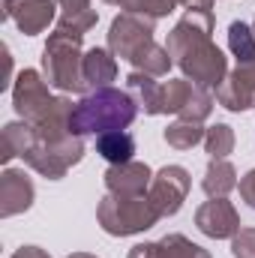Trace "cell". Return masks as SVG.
Returning <instances> with one entry per match:
<instances>
[{"mask_svg":"<svg viewBox=\"0 0 255 258\" xmlns=\"http://www.w3.org/2000/svg\"><path fill=\"white\" fill-rule=\"evenodd\" d=\"M213 6H189L168 33V54L195 87L216 90L228 75V57L213 45Z\"/></svg>","mask_w":255,"mask_h":258,"instance_id":"obj_1","label":"cell"},{"mask_svg":"<svg viewBox=\"0 0 255 258\" xmlns=\"http://www.w3.org/2000/svg\"><path fill=\"white\" fill-rule=\"evenodd\" d=\"M135 114H138V105L126 90L99 87L84 93L81 102H75L72 129L75 135H102V132L126 129L135 120Z\"/></svg>","mask_w":255,"mask_h":258,"instance_id":"obj_2","label":"cell"},{"mask_svg":"<svg viewBox=\"0 0 255 258\" xmlns=\"http://www.w3.org/2000/svg\"><path fill=\"white\" fill-rule=\"evenodd\" d=\"M81 39L84 36L54 27V33L42 48V75L60 93H87L84 75H81V60H84Z\"/></svg>","mask_w":255,"mask_h":258,"instance_id":"obj_3","label":"cell"},{"mask_svg":"<svg viewBox=\"0 0 255 258\" xmlns=\"http://www.w3.org/2000/svg\"><path fill=\"white\" fill-rule=\"evenodd\" d=\"M96 219L102 225L105 234L111 237H129V234H141L147 228H153L162 216L153 207L150 195H114L105 192L99 207H96Z\"/></svg>","mask_w":255,"mask_h":258,"instance_id":"obj_4","label":"cell"},{"mask_svg":"<svg viewBox=\"0 0 255 258\" xmlns=\"http://www.w3.org/2000/svg\"><path fill=\"white\" fill-rule=\"evenodd\" d=\"M153 27L156 21L147 15H135V12H120L111 27H108V51L126 63H138L156 42H153Z\"/></svg>","mask_w":255,"mask_h":258,"instance_id":"obj_5","label":"cell"},{"mask_svg":"<svg viewBox=\"0 0 255 258\" xmlns=\"http://www.w3.org/2000/svg\"><path fill=\"white\" fill-rule=\"evenodd\" d=\"M36 174L48 177V180H60L72 165H78L84 159V135H72L63 144H39L33 141L30 150L21 156Z\"/></svg>","mask_w":255,"mask_h":258,"instance_id":"obj_6","label":"cell"},{"mask_svg":"<svg viewBox=\"0 0 255 258\" xmlns=\"http://www.w3.org/2000/svg\"><path fill=\"white\" fill-rule=\"evenodd\" d=\"M48 87L51 84L36 69H21L18 72V78L12 81V105H15V111H18L21 120L33 123V120H39L51 108L54 96H51Z\"/></svg>","mask_w":255,"mask_h":258,"instance_id":"obj_7","label":"cell"},{"mask_svg":"<svg viewBox=\"0 0 255 258\" xmlns=\"http://www.w3.org/2000/svg\"><path fill=\"white\" fill-rule=\"evenodd\" d=\"M189 186H192V177L183 165H165V168H159L153 174L147 195H150L153 207L159 210V216H174L183 207V201L189 195Z\"/></svg>","mask_w":255,"mask_h":258,"instance_id":"obj_8","label":"cell"},{"mask_svg":"<svg viewBox=\"0 0 255 258\" xmlns=\"http://www.w3.org/2000/svg\"><path fill=\"white\" fill-rule=\"evenodd\" d=\"M3 18H12L24 36H36L57 21V0H3Z\"/></svg>","mask_w":255,"mask_h":258,"instance_id":"obj_9","label":"cell"},{"mask_svg":"<svg viewBox=\"0 0 255 258\" xmlns=\"http://www.w3.org/2000/svg\"><path fill=\"white\" fill-rule=\"evenodd\" d=\"M195 225L201 234H207L213 240H225L240 231V216L228 198H210L195 210Z\"/></svg>","mask_w":255,"mask_h":258,"instance_id":"obj_10","label":"cell"},{"mask_svg":"<svg viewBox=\"0 0 255 258\" xmlns=\"http://www.w3.org/2000/svg\"><path fill=\"white\" fill-rule=\"evenodd\" d=\"M216 102L228 111H246L255 108V63L237 66L225 75V81L216 87Z\"/></svg>","mask_w":255,"mask_h":258,"instance_id":"obj_11","label":"cell"},{"mask_svg":"<svg viewBox=\"0 0 255 258\" xmlns=\"http://www.w3.org/2000/svg\"><path fill=\"white\" fill-rule=\"evenodd\" d=\"M33 198H36L33 180H30L24 171H18V168H6V171L0 174V216H3V219L30 210Z\"/></svg>","mask_w":255,"mask_h":258,"instance_id":"obj_12","label":"cell"},{"mask_svg":"<svg viewBox=\"0 0 255 258\" xmlns=\"http://www.w3.org/2000/svg\"><path fill=\"white\" fill-rule=\"evenodd\" d=\"M105 189L114 195H141L150 189L153 171L144 162H120V165H108V171L102 174Z\"/></svg>","mask_w":255,"mask_h":258,"instance_id":"obj_13","label":"cell"},{"mask_svg":"<svg viewBox=\"0 0 255 258\" xmlns=\"http://www.w3.org/2000/svg\"><path fill=\"white\" fill-rule=\"evenodd\" d=\"M126 258H210V252L183 234H165L162 240L132 246Z\"/></svg>","mask_w":255,"mask_h":258,"instance_id":"obj_14","label":"cell"},{"mask_svg":"<svg viewBox=\"0 0 255 258\" xmlns=\"http://www.w3.org/2000/svg\"><path fill=\"white\" fill-rule=\"evenodd\" d=\"M126 93L135 99V105H138L144 114H150V117L165 114V87L156 84L153 75L132 69L126 75Z\"/></svg>","mask_w":255,"mask_h":258,"instance_id":"obj_15","label":"cell"},{"mask_svg":"<svg viewBox=\"0 0 255 258\" xmlns=\"http://www.w3.org/2000/svg\"><path fill=\"white\" fill-rule=\"evenodd\" d=\"M81 75H84V87L87 93L90 90H99V87H111V81L117 78V60L108 48H90L84 51V60H81Z\"/></svg>","mask_w":255,"mask_h":258,"instance_id":"obj_16","label":"cell"},{"mask_svg":"<svg viewBox=\"0 0 255 258\" xmlns=\"http://www.w3.org/2000/svg\"><path fill=\"white\" fill-rule=\"evenodd\" d=\"M33 141H36L33 123H27V120L6 123L3 132H0V162H12L15 156H24Z\"/></svg>","mask_w":255,"mask_h":258,"instance_id":"obj_17","label":"cell"},{"mask_svg":"<svg viewBox=\"0 0 255 258\" xmlns=\"http://www.w3.org/2000/svg\"><path fill=\"white\" fill-rule=\"evenodd\" d=\"M201 189L210 198H225L231 189H237V171L228 159H210L204 177H201Z\"/></svg>","mask_w":255,"mask_h":258,"instance_id":"obj_18","label":"cell"},{"mask_svg":"<svg viewBox=\"0 0 255 258\" xmlns=\"http://www.w3.org/2000/svg\"><path fill=\"white\" fill-rule=\"evenodd\" d=\"M96 153H99L102 159H108L111 165L132 162V153H135V138L129 135L126 129L102 132V135H96Z\"/></svg>","mask_w":255,"mask_h":258,"instance_id":"obj_19","label":"cell"},{"mask_svg":"<svg viewBox=\"0 0 255 258\" xmlns=\"http://www.w3.org/2000/svg\"><path fill=\"white\" fill-rule=\"evenodd\" d=\"M228 48L237 57V66L255 63V30L243 21H231L228 24Z\"/></svg>","mask_w":255,"mask_h":258,"instance_id":"obj_20","label":"cell"},{"mask_svg":"<svg viewBox=\"0 0 255 258\" xmlns=\"http://www.w3.org/2000/svg\"><path fill=\"white\" fill-rule=\"evenodd\" d=\"M204 132H207V129H201V123H192V120H174V123L165 126L162 138H165V144L174 147V150H192L198 141H204Z\"/></svg>","mask_w":255,"mask_h":258,"instance_id":"obj_21","label":"cell"},{"mask_svg":"<svg viewBox=\"0 0 255 258\" xmlns=\"http://www.w3.org/2000/svg\"><path fill=\"white\" fill-rule=\"evenodd\" d=\"M108 6H120L123 12H135V15H147V18H162L168 12H174L180 6V0H105Z\"/></svg>","mask_w":255,"mask_h":258,"instance_id":"obj_22","label":"cell"},{"mask_svg":"<svg viewBox=\"0 0 255 258\" xmlns=\"http://www.w3.org/2000/svg\"><path fill=\"white\" fill-rule=\"evenodd\" d=\"M204 150L210 153V159H225L234 150V129L228 123H216L204 132Z\"/></svg>","mask_w":255,"mask_h":258,"instance_id":"obj_23","label":"cell"},{"mask_svg":"<svg viewBox=\"0 0 255 258\" xmlns=\"http://www.w3.org/2000/svg\"><path fill=\"white\" fill-rule=\"evenodd\" d=\"M162 87H165V114H180L192 99V93L198 90L189 78H168V84Z\"/></svg>","mask_w":255,"mask_h":258,"instance_id":"obj_24","label":"cell"},{"mask_svg":"<svg viewBox=\"0 0 255 258\" xmlns=\"http://www.w3.org/2000/svg\"><path fill=\"white\" fill-rule=\"evenodd\" d=\"M171 63H174V57L168 54V48H165V45H153V48L135 63V69H138V72H147V75H153V78H162V75H168Z\"/></svg>","mask_w":255,"mask_h":258,"instance_id":"obj_25","label":"cell"},{"mask_svg":"<svg viewBox=\"0 0 255 258\" xmlns=\"http://www.w3.org/2000/svg\"><path fill=\"white\" fill-rule=\"evenodd\" d=\"M210 111H213V96H210V90L198 87V90L192 93V99L186 102V108H183L177 117H180V120H192V123H201V120L210 117Z\"/></svg>","mask_w":255,"mask_h":258,"instance_id":"obj_26","label":"cell"},{"mask_svg":"<svg viewBox=\"0 0 255 258\" xmlns=\"http://www.w3.org/2000/svg\"><path fill=\"white\" fill-rule=\"evenodd\" d=\"M231 255L234 258H255V228H240L231 237Z\"/></svg>","mask_w":255,"mask_h":258,"instance_id":"obj_27","label":"cell"},{"mask_svg":"<svg viewBox=\"0 0 255 258\" xmlns=\"http://www.w3.org/2000/svg\"><path fill=\"white\" fill-rule=\"evenodd\" d=\"M57 6H60V15H63V18L90 12V0H57Z\"/></svg>","mask_w":255,"mask_h":258,"instance_id":"obj_28","label":"cell"},{"mask_svg":"<svg viewBox=\"0 0 255 258\" xmlns=\"http://www.w3.org/2000/svg\"><path fill=\"white\" fill-rule=\"evenodd\" d=\"M237 186H240V198L246 201V207H252V210H255V168H252V171H246V174L240 177V183H237Z\"/></svg>","mask_w":255,"mask_h":258,"instance_id":"obj_29","label":"cell"},{"mask_svg":"<svg viewBox=\"0 0 255 258\" xmlns=\"http://www.w3.org/2000/svg\"><path fill=\"white\" fill-rule=\"evenodd\" d=\"M12 258H51L45 249H39V246H21V249H15Z\"/></svg>","mask_w":255,"mask_h":258,"instance_id":"obj_30","label":"cell"},{"mask_svg":"<svg viewBox=\"0 0 255 258\" xmlns=\"http://www.w3.org/2000/svg\"><path fill=\"white\" fill-rule=\"evenodd\" d=\"M180 6H213V0H180Z\"/></svg>","mask_w":255,"mask_h":258,"instance_id":"obj_31","label":"cell"},{"mask_svg":"<svg viewBox=\"0 0 255 258\" xmlns=\"http://www.w3.org/2000/svg\"><path fill=\"white\" fill-rule=\"evenodd\" d=\"M66 258H96V255H90V252H72V255H66Z\"/></svg>","mask_w":255,"mask_h":258,"instance_id":"obj_32","label":"cell"},{"mask_svg":"<svg viewBox=\"0 0 255 258\" xmlns=\"http://www.w3.org/2000/svg\"><path fill=\"white\" fill-rule=\"evenodd\" d=\"M252 30H255V24H252Z\"/></svg>","mask_w":255,"mask_h":258,"instance_id":"obj_33","label":"cell"}]
</instances>
